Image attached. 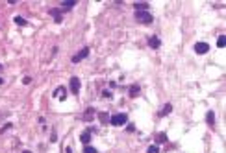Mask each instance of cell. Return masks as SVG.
I'll use <instances>...</instances> for the list:
<instances>
[{"label": "cell", "mask_w": 226, "mask_h": 153, "mask_svg": "<svg viewBox=\"0 0 226 153\" xmlns=\"http://www.w3.org/2000/svg\"><path fill=\"white\" fill-rule=\"evenodd\" d=\"M54 98H59L61 102H65V98H67V91H65V87H58V89L54 91Z\"/></svg>", "instance_id": "cell-8"}, {"label": "cell", "mask_w": 226, "mask_h": 153, "mask_svg": "<svg viewBox=\"0 0 226 153\" xmlns=\"http://www.w3.org/2000/svg\"><path fill=\"white\" fill-rule=\"evenodd\" d=\"M2 83H4V79H2V78H0V85H2Z\"/></svg>", "instance_id": "cell-23"}, {"label": "cell", "mask_w": 226, "mask_h": 153, "mask_svg": "<svg viewBox=\"0 0 226 153\" xmlns=\"http://www.w3.org/2000/svg\"><path fill=\"white\" fill-rule=\"evenodd\" d=\"M82 120H83V122H93V120H95V109H93V107L85 109V113H83Z\"/></svg>", "instance_id": "cell-6"}, {"label": "cell", "mask_w": 226, "mask_h": 153, "mask_svg": "<svg viewBox=\"0 0 226 153\" xmlns=\"http://www.w3.org/2000/svg\"><path fill=\"white\" fill-rule=\"evenodd\" d=\"M224 35H219V39H217V46H219V48H224Z\"/></svg>", "instance_id": "cell-18"}, {"label": "cell", "mask_w": 226, "mask_h": 153, "mask_svg": "<svg viewBox=\"0 0 226 153\" xmlns=\"http://www.w3.org/2000/svg\"><path fill=\"white\" fill-rule=\"evenodd\" d=\"M13 20H15V24H19V26H26V24H28V20L22 18V17H15Z\"/></svg>", "instance_id": "cell-16"}, {"label": "cell", "mask_w": 226, "mask_h": 153, "mask_svg": "<svg viewBox=\"0 0 226 153\" xmlns=\"http://www.w3.org/2000/svg\"><path fill=\"white\" fill-rule=\"evenodd\" d=\"M148 46H150V48H154V50H158V48L161 46V41H160V37H156V35L148 37Z\"/></svg>", "instance_id": "cell-7"}, {"label": "cell", "mask_w": 226, "mask_h": 153, "mask_svg": "<svg viewBox=\"0 0 226 153\" xmlns=\"http://www.w3.org/2000/svg\"><path fill=\"white\" fill-rule=\"evenodd\" d=\"M171 111H173V105H171V103H165V107H163V111L160 113V116H167Z\"/></svg>", "instance_id": "cell-13"}, {"label": "cell", "mask_w": 226, "mask_h": 153, "mask_svg": "<svg viewBox=\"0 0 226 153\" xmlns=\"http://www.w3.org/2000/svg\"><path fill=\"white\" fill-rule=\"evenodd\" d=\"M147 153H160V148H158V144H152V146H148Z\"/></svg>", "instance_id": "cell-17"}, {"label": "cell", "mask_w": 226, "mask_h": 153, "mask_svg": "<svg viewBox=\"0 0 226 153\" xmlns=\"http://www.w3.org/2000/svg\"><path fill=\"white\" fill-rule=\"evenodd\" d=\"M76 6V0H63L61 2V7H74Z\"/></svg>", "instance_id": "cell-15"}, {"label": "cell", "mask_w": 226, "mask_h": 153, "mask_svg": "<svg viewBox=\"0 0 226 153\" xmlns=\"http://www.w3.org/2000/svg\"><path fill=\"white\" fill-rule=\"evenodd\" d=\"M195 52L200 54V55H202V54H208V52H210V44H208V42H197V44H195Z\"/></svg>", "instance_id": "cell-5"}, {"label": "cell", "mask_w": 226, "mask_h": 153, "mask_svg": "<svg viewBox=\"0 0 226 153\" xmlns=\"http://www.w3.org/2000/svg\"><path fill=\"white\" fill-rule=\"evenodd\" d=\"M156 140H158V142H165V140H167V135H165V133H160V135L156 137Z\"/></svg>", "instance_id": "cell-19"}, {"label": "cell", "mask_w": 226, "mask_h": 153, "mask_svg": "<svg viewBox=\"0 0 226 153\" xmlns=\"http://www.w3.org/2000/svg\"><path fill=\"white\" fill-rule=\"evenodd\" d=\"M2 70H4V66H2V65H0V72H2Z\"/></svg>", "instance_id": "cell-24"}, {"label": "cell", "mask_w": 226, "mask_h": 153, "mask_svg": "<svg viewBox=\"0 0 226 153\" xmlns=\"http://www.w3.org/2000/svg\"><path fill=\"white\" fill-rule=\"evenodd\" d=\"M87 55H89V48H87V46H83V48H82V50H80L74 57H72V63H80V61H82V59H85Z\"/></svg>", "instance_id": "cell-4"}, {"label": "cell", "mask_w": 226, "mask_h": 153, "mask_svg": "<svg viewBox=\"0 0 226 153\" xmlns=\"http://www.w3.org/2000/svg\"><path fill=\"white\" fill-rule=\"evenodd\" d=\"M139 92H141V87H139V85H132V87L128 89L130 98H137V96H139Z\"/></svg>", "instance_id": "cell-9"}, {"label": "cell", "mask_w": 226, "mask_h": 153, "mask_svg": "<svg viewBox=\"0 0 226 153\" xmlns=\"http://www.w3.org/2000/svg\"><path fill=\"white\" fill-rule=\"evenodd\" d=\"M135 20L139 24H150L154 20V15H150L148 11H135Z\"/></svg>", "instance_id": "cell-1"}, {"label": "cell", "mask_w": 226, "mask_h": 153, "mask_svg": "<svg viewBox=\"0 0 226 153\" xmlns=\"http://www.w3.org/2000/svg\"><path fill=\"white\" fill-rule=\"evenodd\" d=\"M206 122H208L210 126L215 124V113H213V111H208V115H206Z\"/></svg>", "instance_id": "cell-12"}, {"label": "cell", "mask_w": 226, "mask_h": 153, "mask_svg": "<svg viewBox=\"0 0 226 153\" xmlns=\"http://www.w3.org/2000/svg\"><path fill=\"white\" fill-rule=\"evenodd\" d=\"M126 120H128L126 113H117V115L109 116V124H111V126H117V127H119V126H124Z\"/></svg>", "instance_id": "cell-2"}, {"label": "cell", "mask_w": 226, "mask_h": 153, "mask_svg": "<svg viewBox=\"0 0 226 153\" xmlns=\"http://www.w3.org/2000/svg\"><path fill=\"white\" fill-rule=\"evenodd\" d=\"M134 7H135V11H148V4L147 2H135Z\"/></svg>", "instance_id": "cell-11"}, {"label": "cell", "mask_w": 226, "mask_h": 153, "mask_svg": "<svg viewBox=\"0 0 226 153\" xmlns=\"http://www.w3.org/2000/svg\"><path fill=\"white\" fill-rule=\"evenodd\" d=\"M83 153H98V151H96L93 146H85V148H83Z\"/></svg>", "instance_id": "cell-20"}, {"label": "cell", "mask_w": 226, "mask_h": 153, "mask_svg": "<svg viewBox=\"0 0 226 153\" xmlns=\"http://www.w3.org/2000/svg\"><path fill=\"white\" fill-rule=\"evenodd\" d=\"M91 137H93V135H91L89 131H83V133L80 135V142H82V144H85V146H89V142H91Z\"/></svg>", "instance_id": "cell-10"}, {"label": "cell", "mask_w": 226, "mask_h": 153, "mask_svg": "<svg viewBox=\"0 0 226 153\" xmlns=\"http://www.w3.org/2000/svg\"><path fill=\"white\" fill-rule=\"evenodd\" d=\"M22 81H24V83H26V85H28V83H30V81H32V78H30V76H26V78H24V79H22Z\"/></svg>", "instance_id": "cell-22"}, {"label": "cell", "mask_w": 226, "mask_h": 153, "mask_svg": "<svg viewBox=\"0 0 226 153\" xmlns=\"http://www.w3.org/2000/svg\"><path fill=\"white\" fill-rule=\"evenodd\" d=\"M98 118L102 124H109V115L108 113H98Z\"/></svg>", "instance_id": "cell-14"}, {"label": "cell", "mask_w": 226, "mask_h": 153, "mask_svg": "<svg viewBox=\"0 0 226 153\" xmlns=\"http://www.w3.org/2000/svg\"><path fill=\"white\" fill-rule=\"evenodd\" d=\"M102 96H104V98H111V92H109V91H104Z\"/></svg>", "instance_id": "cell-21"}, {"label": "cell", "mask_w": 226, "mask_h": 153, "mask_svg": "<svg viewBox=\"0 0 226 153\" xmlns=\"http://www.w3.org/2000/svg\"><path fill=\"white\" fill-rule=\"evenodd\" d=\"M69 87H70V92H72V94H80V89H82L80 78H78V76H72L70 81H69Z\"/></svg>", "instance_id": "cell-3"}, {"label": "cell", "mask_w": 226, "mask_h": 153, "mask_svg": "<svg viewBox=\"0 0 226 153\" xmlns=\"http://www.w3.org/2000/svg\"><path fill=\"white\" fill-rule=\"evenodd\" d=\"M22 153H32V151H22Z\"/></svg>", "instance_id": "cell-25"}]
</instances>
